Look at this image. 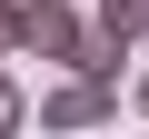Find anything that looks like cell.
Here are the masks:
<instances>
[{"label":"cell","mask_w":149,"mask_h":139,"mask_svg":"<svg viewBox=\"0 0 149 139\" xmlns=\"http://www.w3.org/2000/svg\"><path fill=\"white\" fill-rule=\"evenodd\" d=\"M119 109V80H100V70H70V80L40 99V129H100Z\"/></svg>","instance_id":"obj_1"},{"label":"cell","mask_w":149,"mask_h":139,"mask_svg":"<svg viewBox=\"0 0 149 139\" xmlns=\"http://www.w3.org/2000/svg\"><path fill=\"white\" fill-rule=\"evenodd\" d=\"M80 40H90V20L70 10V0H20V50H40V60H80Z\"/></svg>","instance_id":"obj_2"},{"label":"cell","mask_w":149,"mask_h":139,"mask_svg":"<svg viewBox=\"0 0 149 139\" xmlns=\"http://www.w3.org/2000/svg\"><path fill=\"white\" fill-rule=\"evenodd\" d=\"M100 30H119V40H149V0H100Z\"/></svg>","instance_id":"obj_3"},{"label":"cell","mask_w":149,"mask_h":139,"mask_svg":"<svg viewBox=\"0 0 149 139\" xmlns=\"http://www.w3.org/2000/svg\"><path fill=\"white\" fill-rule=\"evenodd\" d=\"M20 119H30V99H20V80H10V70H0V139H10Z\"/></svg>","instance_id":"obj_4"},{"label":"cell","mask_w":149,"mask_h":139,"mask_svg":"<svg viewBox=\"0 0 149 139\" xmlns=\"http://www.w3.org/2000/svg\"><path fill=\"white\" fill-rule=\"evenodd\" d=\"M0 60H20V0H0Z\"/></svg>","instance_id":"obj_5"},{"label":"cell","mask_w":149,"mask_h":139,"mask_svg":"<svg viewBox=\"0 0 149 139\" xmlns=\"http://www.w3.org/2000/svg\"><path fill=\"white\" fill-rule=\"evenodd\" d=\"M139 109H149V70H139Z\"/></svg>","instance_id":"obj_6"}]
</instances>
